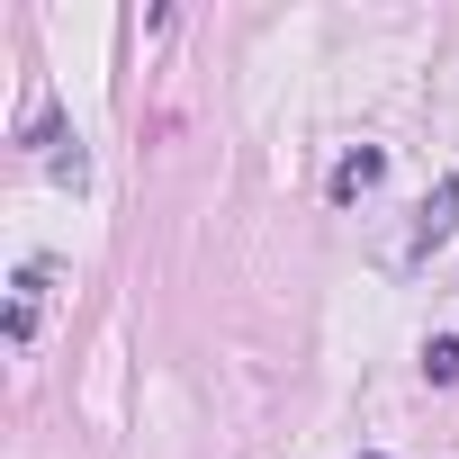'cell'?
I'll return each mask as SVG.
<instances>
[{"label": "cell", "instance_id": "1", "mask_svg": "<svg viewBox=\"0 0 459 459\" xmlns=\"http://www.w3.org/2000/svg\"><path fill=\"white\" fill-rule=\"evenodd\" d=\"M459 235V171H441L432 189H423V207H414V253H432V244H450Z\"/></svg>", "mask_w": 459, "mask_h": 459}, {"label": "cell", "instance_id": "2", "mask_svg": "<svg viewBox=\"0 0 459 459\" xmlns=\"http://www.w3.org/2000/svg\"><path fill=\"white\" fill-rule=\"evenodd\" d=\"M378 171H387V153H378V144L342 153V162H333V198H360V189H378Z\"/></svg>", "mask_w": 459, "mask_h": 459}, {"label": "cell", "instance_id": "3", "mask_svg": "<svg viewBox=\"0 0 459 459\" xmlns=\"http://www.w3.org/2000/svg\"><path fill=\"white\" fill-rule=\"evenodd\" d=\"M423 378H432V387H459V342H450V333L423 342Z\"/></svg>", "mask_w": 459, "mask_h": 459}, {"label": "cell", "instance_id": "4", "mask_svg": "<svg viewBox=\"0 0 459 459\" xmlns=\"http://www.w3.org/2000/svg\"><path fill=\"white\" fill-rule=\"evenodd\" d=\"M369 459H378V450H369Z\"/></svg>", "mask_w": 459, "mask_h": 459}]
</instances>
